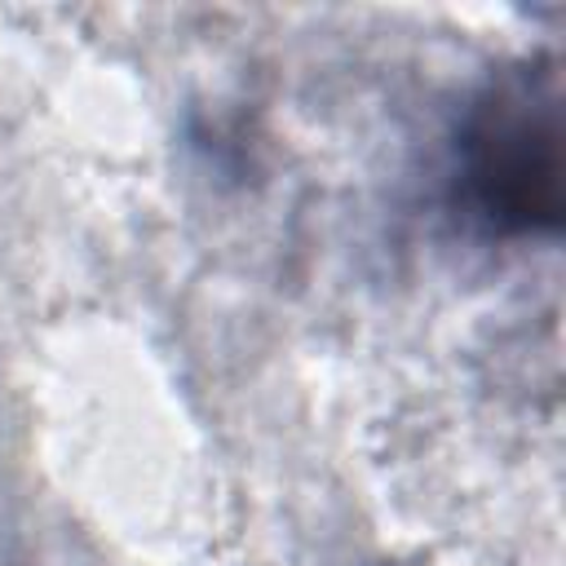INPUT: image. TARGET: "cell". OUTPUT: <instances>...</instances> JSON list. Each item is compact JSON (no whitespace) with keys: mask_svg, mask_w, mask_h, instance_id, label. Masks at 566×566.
Returning a JSON list of instances; mask_svg holds the SVG:
<instances>
[{"mask_svg":"<svg viewBox=\"0 0 566 566\" xmlns=\"http://www.w3.org/2000/svg\"><path fill=\"white\" fill-rule=\"evenodd\" d=\"M464 181L491 221L531 226L553 217L557 190V106L553 97L509 84L478 111L464 137Z\"/></svg>","mask_w":566,"mask_h":566,"instance_id":"obj_1","label":"cell"}]
</instances>
